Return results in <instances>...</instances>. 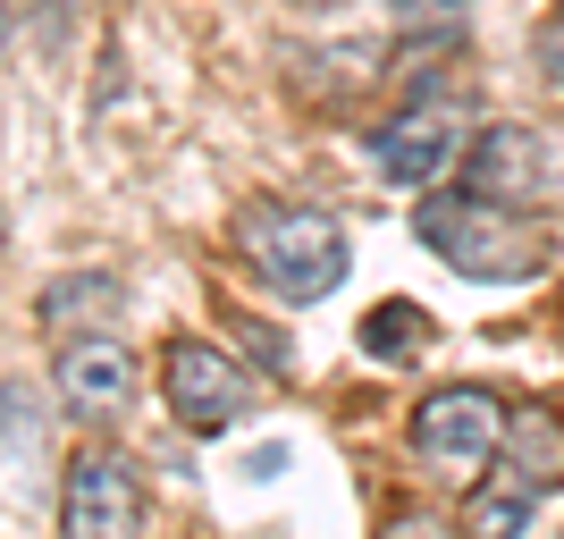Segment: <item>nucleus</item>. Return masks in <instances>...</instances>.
<instances>
[{"mask_svg":"<svg viewBox=\"0 0 564 539\" xmlns=\"http://www.w3.org/2000/svg\"><path fill=\"white\" fill-rule=\"evenodd\" d=\"M413 236L471 287H522L547 270V219L480 203L464 186H430V203H413Z\"/></svg>","mask_w":564,"mask_h":539,"instance_id":"f257e3e1","label":"nucleus"},{"mask_svg":"<svg viewBox=\"0 0 564 539\" xmlns=\"http://www.w3.org/2000/svg\"><path fill=\"white\" fill-rule=\"evenodd\" d=\"M236 261L270 287L279 304H321L354 270V245L321 203H245L236 212Z\"/></svg>","mask_w":564,"mask_h":539,"instance_id":"f03ea898","label":"nucleus"},{"mask_svg":"<svg viewBox=\"0 0 564 539\" xmlns=\"http://www.w3.org/2000/svg\"><path fill=\"white\" fill-rule=\"evenodd\" d=\"M497 439H506V397H489L480 379H455V388H430L413 405V455H422L438 481H480L497 464Z\"/></svg>","mask_w":564,"mask_h":539,"instance_id":"7ed1b4c3","label":"nucleus"},{"mask_svg":"<svg viewBox=\"0 0 564 539\" xmlns=\"http://www.w3.org/2000/svg\"><path fill=\"white\" fill-rule=\"evenodd\" d=\"M464 110L447 94H413L397 118H379L371 127V169L388 186H438L455 161H464Z\"/></svg>","mask_w":564,"mask_h":539,"instance_id":"20e7f679","label":"nucleus"},{"mask_svg":"<svg viewBox=\"0 0 564 539\" xmlns=\"http://www.w3.org/2000/svg\"><path fill=\"white\" fill-rule=\"evenodd\" d=\"M59 539H143V472L118 446H85L59 481Z\"/></svg>","mask_w":564,"mask_h":539,"instance_id":"39448f33","label":"nucleus"},{"mask_svg":"<svg viewBox=\"0 0 564 539\" xmlns=\"http://www.w3.org/2000/svg\"><path fill=\"white\" fill-rule=\"evenodd\" d=\"M135 346L118 328H85V337H59V363H51V388L76 422H118L135 405Z\"/></svg>","mask_w":564,"mask_h":539,"instance_id":"423d86ee","label":"nucleus"},{"mask_svg":"<svg viewBox=\"0 0 564 539\" xmlns=\"http://www.w3.org/2000/svg\"><path fill=\"white\" fill-rule=\"evenodd\" d=\"M161 388H169V413H177V430H194V439H212V430H228L236 413H245V371H236V354H219L212 337H177V346L161 354Z\"/></svg>","mask_w":564,"mask_h":539,"instance_id":"0eeeda50","label":"nucleus"},{"mask_svg":"<svg viewBox=\"0 0 564 539\" xmlns=\"http://www.w3.org/2000/svg\"><path fill=\"white\" fill-rule=\"evenodd\" d=\"M455 169H464V194L506 203V212H540V194H547V143L531 136V127H514V118L480 127Z\"/></svg>","mask_w":564,"mask_h":539,"instance_id":"6e6552de","label":"nucleus"},{"mask_svg":"<svg viewBox=\"0 0 564 539\" xmlns=\"http://www.w3.org/2000/svg\"><path fill=\"white\" fill-rule=\"evenodd\" d=\"M540 497L514 464H489L480 481L464 489V522H455V539H522L531 531V515H540Z\"/></svg>","mask_w":564,"mask_h":539,"instance_id":"1a4fd4ad","label":"nucleus"},{"mask_svg":"<svg viewBox=\"0 0 564 539\" xmlns=\"http://www.w3.org/2000/svg\"><path fill=\"white\" fill-rule=\"evenodd\" d=\"M506 464L531 481V489H556L564 481V422L547 413V405H506Z\"/></svg>","mask_w":564,"mask_h":539,"instance_id":"9d476101","label":"nucleus"},{"mask_svg":"<svg viewBox=\"0 0 564 539\" xmlns=\"http://www.w3.org/2000/svg\"><path fill=\"white\" fill-rule=\"evenodd\" d=\"M110 312H118V279H110V270H68V279L43 295V328H51V337L110 328Z\"/></svg>","mask_w":564,"mask_h":539,"instance_id":"9b49d317","label":"nucleus"},{"mask_svg":"<svg viewBox=\"0 0 564 539\" xmlns=\"http://www.w3.org/2000/svg\"><path fill=\"white\" fill-rule=\"evenodd\" d=\"M430 337H438V328H430V312L404 304V295H388V304L362 312V354H379V363H413Z\"/></svg>","mask_w":564,"mask_h":539,"instance_id":"f8f14e48","label":"nucleus"},{"mask_svg":"<svg viewBox=\"0 0 564 539\" xmlns=\"http://www.w3.org/2000/svg\"><path fill=\"white\" fill-rule=\"evenodd\" d=\"M236 337H245V354H253V363H261L270 379H286V371H295V346H286V337H279L270 321H245V312H236Z\"/></svg>","mask_w":564,"mask_h":539,"instance_id":"ddd939ff","label":"nucleus"},{"mask_svg":"<svg viewBox=\"0 0 564 539\" xmlns=\"http://www.w3.org/2000/svg\"><path fill=\"white\" fill-rule=\"evenodd\" d=\"M379 539H455V522H438L430 506H397V515L379 522Z\"/></svg>","mask_w":564,"mask_h":539,"instance_id":"4468645a","label":"nucleus"},{"mask_svg":"<svg viewBox=\"0 0 564 539\" xmlns=\"http://www.w3.org/2000/svg\"><path fill=\"white\" fill-rule=\"evenodd\" d=\"M540 76H547V85L564 94V9H556L547 25H540Z\"/></svg>","mask_w":564,"mask_h":539,"instance_id":"2eb2a0df","label":"nucleus"},{"mask_svg":"<svg viewBox=\"0 0 564 539\" xmlns=\"http://www.w3.org/2000/svg\"><path fill=\"white\" fill-rule=\"evenodd\" d=\"M388 9H397V18H455L464 0H388Z\"/></svg>","mask_w":564,"mask_h":539,"instance_id":"dca6fc26","label":"nucleus"},{"mask_svg":"<svg viewBox=\"0 0 564 539\" xmlns=\"http://www.w3.org/2000/svg\"><path fill=\"white\" fill-rule=\"evenodd\" d=\"M0 43H9V0H0Z\"/></svg>","mask_w":564,"mask_h":539,"instance_id":"f3484780","label":"nucleus"},{"mask_svg":"<svg viewBox=\"0 0 564 539\" xmlns=\"http://www.w3.org/2000/svg\"><path fill=\"white\" fill-rule=\"evenodd\" d=\"M295 9H329V0H295Z\"/></svg>","mask_w":564,"mask_h":539,"instance_id":"a211bd4d","label":"nucleus"}]
</instances>
